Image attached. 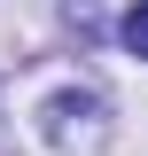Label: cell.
<instances>
[{
    "instance_id": "obj_1",
    "label": "cell",
    "mask_w": 148,
    "mask_h": 156,
    "mask_svg": "<svg viewBox=\"0 0 148 156\" xmlns=\"http://www.w3.org/2000/svg\"><path fill=\"white\" fill-rule=\"evenodd\" d=\"M125 47H132V55H148V0L125 16Z\"/></svg>"
}]
</instances>
